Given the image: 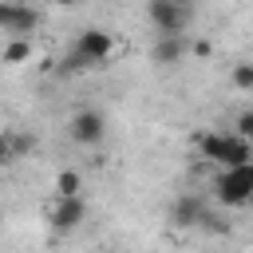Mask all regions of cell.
Returning a JSON list of instances; mask_svg holds the SVG:
<instances>
[{
	"instance_id": "obj_1",
	"label": "cell",
	"mask_w": 253,
	"mask_h": 253,
	"mask_svg": "<svg viewBox=\"0 0 253 253\" xmlns=\"http://www.w3.org/2000/svg\"><path fill=\"white\" fill-rule=\"evenodd\" d=\"M115 55V36L107 28H83L71 47L63 51L59 59V71L63 75H83V71H95V67H107Z\"/></svg>"
},
{
	"instance_id": "obj_2",
	"label": "cell",
	"mask_w": 253,
	"mask_h": 253,
	"mask_svg": "<svg viewBox=\"0 0 253 253\" xmlns=\"http://www.w3.org/2000/svg\"><path fill=\"white\" fill-rule=\"evenodd\" d=\"M198 150L202 158H210L213 166H241V162H253V142L233 134V130H206L198 134Z\"/></svg>"
},
{
	"instance_id": "obj_3",
	"label": "cell",
	"mask_w": 253,
	"mask_h": 253,
	"mask_svg": "<svg viewBox=\"0 0 253 253\" xmlns=\"http://www.w3.org/2000/svg\"><path fill=\"white\" fill-rule=\"evenodd\" d=\"M213 194H217V202L229 206V210L249 206V202H253V162H241V166H217Z\"/></svg>"
},
{
	"instance_id": "obj_4",
	"label": "cell",
	"mask_w": 253,
	"mask_h": 253,
	"mask_svg": "<svg viewBox=\"0 0 253 253\" xmlns=\"http://www.w3.org/2000/svg\"><path fill=\"white\" fill-rule=\"evenodd\" d=\"M190 16L194 12L182 8V4H174V0H146V20H150V28L158 36H186Z\"/></svg>"
},
{
	"instance_id": "obj_5",
	"label": "cell",
	"mask_w": 253,
	"mask_h": 253,
	"mask_svg": "<svg viewBox=\"0 0 253 253\" xmlns=\"http://www.w3.org/2000/svg\"><path fill=\"white\" fill-rule=\"evenodd\" d=\"M40 28V12L24 0H0V32L4 36H24L32 40Z\"/></svg>"
},
{
	"instance_id": "obj_6",
	"label": "cell",
	"mask_w": 253,
	"mask_h": 253,
	"mask_svg": "<svg viewBox=\"0 0 253 253\" xmlns=\"http://www.w3.org/2000/svg\"><path fill=\"white\" fill-rule=\"evenodd\" d=\"M67 134H71V142H79V146H99V142L107 138V119H103V111H95V107L75 111V115L67 119Z\"/></svg>"
},
{
	"instance_id": "obj_7",
	"label": "cell",
	"mask_w": 253,
	"mask_h": 253,
	"mask_svg": "<svg viewBox=\"0 0 253 253\" xmlns=\"http://www.w3.org/2000/svg\"><path fill=\"white\" fill-rule=\"evenodd\" d=\"M47 221H51L55 233H75V229L87 221V202H83V194H75V198H55V206L47 210Z\"/></svg>"
},
{
	"instance_id": "obj_8",
	"label": "cell",
	"mask_w": 253,
	"mask_h": 253,
	"mask_svg": "<svg viewBox=\"0 0 253 253\" xmlns=\"http://www.w3.org/2000/svg\"><path fill=\"white\" fill-rule=\"evenodd\" d=\"M186 51H190V40L186 36H158L154 47H150V59L158 67H174V63H182Z\"/></svg>"
},
{
	"instance_id": "obj_9",
	"label": "cell",
	"mask_w": 253,
	"mask_h": 253,
	"mask_svg": "<svg viewBox=\"0 0 253 253\" xmlns=\"http://www.w3.org/2000/svg\"><path fill=\"white\" fill-rule=\"evenodd\" d=\"M202 213H206V206H202V198H194V194H182V198L170 206V221H174L178 229H198V225H202Z\"/></svg>"
},
{
	"instance_id": "obj_10",
	"label": "cell",
	"mask_w": 253,
	"mask_h": 253,
	"mask_svg": "<svg viewBox=\"0 0 253 253\" xmlns=\"http://www.w3.org/2000/svg\"><path fill=\"white\" fill-rule=\"evenodd\" d=\"M28 59H32V40H24V36H8V43L0 47V63L20 67V63H28Z\"/></svg>"
},
{
	"instance_id": "obj_11",
	"label": "cell",
	"mask_w": 253,
	"mask_h": 253,
	"mask_svg": "<svg viewBox=\"0 0 253 253\" xmlns=\"http://www.w3.org/2000/svg\"><path fill=\"white\" fill-rule=\"evenodd\" d=\"M75 194H83V178H79V170H59L55 174V198H75Z\"/></svg>"
},
{
	"instance_id": "obj_12",
	"label": "cell",
	"mask_w": 253,
	"mask_h": 253,
	"mask_svg": "<svg viewBox=\"0 0 253 253\" xmlns=\"http://www.w3.org/2000/svg\"><path fill=\"white\" fill-rule=\"evenodd\" d=\"M229 83L237 91H253V63H233L229 67Z\"/></svg>"
},
{
	"instance_id": "obj_13",
	"label": "cell",
	"mask_w": 253,
	"mask_h": 253,
	"mask_svg": "<svg viewBox=\"0 0 253 253\" xmlns=\"http://www.w3.org/2000/svg\"><path fill=\"white\" fill-rule=\"evenodd\" d=\"M12 142H16V158H28V154L36 150V134H32V130L12 126Z\"/></svg>"
},
{
	"instance_id": "obj_14",
	"label": "cell",
	"mask_w": 253,
	"mask_h": 253,
	"mask_svg": "<svg viewBox=\"0 0 253 253\" xmlns=\"http://www.w3.org/2000/svg\"><path fill=\"white\" fill-rule=\"evenodd\" d=\"M12 162H20V158H16V142H12V126H4V130H0V166H12Z\"/></svg>"
},
{
	"instance_id": "obj_15",
	"label": "cell",
	"mask_w": 253,
	"mask_h": 253,
	"mask_svg": "<svg viewBox=\"0 0 253 253\" xmlns=\"http://www.w3.org/2000/svg\"><path fill=\"white\" fill-rule=\"evenodd\" d=\"M233 134H241V138L253 142V111H241V115L233 119Z\"/></svg>"
},
{
	"instance_id": "obj_16",
	"label": "cell",
	"mask_w": 253,
	"mask_h": 253,
	"mask_svg": "<svg viewBox=\"0 0 253 253\" xmlns=\"http://www.w3.org/2000/svg\"><path fill=\"white\" fill-rule=\"evenodd\" d=\"M190 51H194V55H202V59H206V55H210V43H206V40H194V43H190Z\"/></svg>"
},
{
	"instance_id": "obj_17",
	"label": "cell",
	"mask_w": 253,
	"mask_h": 253,
	"mask_svg": "<svg viewBox=\"0 0 253 253\" xmlns=\"http://www.w3.org/2000/svg\"><path fill=\"white\" fill-rule=\"evenodd\" d=\"M51 4H59V8H75V4H83V0H51Z\"/></svg>"
},
{
	"instance_id": "obj_18",
	"label": "cell",
	"mask_w": 253,
	"mask_h": 253,
	"mask_svg": "<svg viewBox=\"0 0 253 253\" xmlns=\"http://www.w3.org/2000/svg\"><path fill=\"white\" fill-rule=\"evenodd\" d=\"M174 4H182V8H190V12H194V0H174Z\"/></svg>"
},
{
	"instance_id": "obj_19",
	"label": "cell",
	"mask_w": 253,
	"mask_h": 253,
	"mask_svg": "<svg viewBox=\"0 0 253 253\" xmlns=\"http://www.w3.org/2000/svg\"><path fill=\"white\" fill-rule=\"evenodd\" d=\"M99 253H111V249H99Z\"/></svg>"
}]
</instances>
